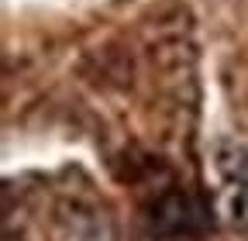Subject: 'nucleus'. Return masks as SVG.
Returning <instances> with one entry per match:
<instances>
[{"label":"nucleus","instance_id":"1","mask_svg":"<svg viewBox=\"0 0 248 241\" xmlns=\"http://www.w3.org/2000/svg\"><path fill=\"white\" fill-rule=\"evenodd\" d=\"M214 172L221 183H248V141L221 138L214 145Z\"/></svg>","mask_w":248,"mask_h":241},{"label":"nucleus","instance_id":"2","mask_svg":"<svg viewBox=\"0 0 248 241\" xmlns=\"http://www.w3.org/2000/svg\"><path fill=\"white\" fill-rule=\"evenodd\" d=\"M217 210L234 231H248V183H221Z\"/></svg>","mask_w":248,"mask_h":241}]
</instances>
